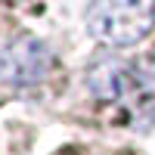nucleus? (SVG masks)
<instances>
[{"mask_svg":"<svg viewBox=\"0 0 155 155\" xmlns=\"http://www.w3.org/2000/svg\"><path fill=\"white\" fill-rule=\"evenodd\" d=\"M50 50L37 37H16L0 50V81L9 87H34L50 71Z\"/></svg>","mask_w":155,"mask_h":155,"instance_id":"obj_3","label":"nucleus"},{"mask_svg":"<svg viewBox=\"0 0 155 155\" xmlns=\"http://www.w3.org/2000/svg\"><path fill=\"white\" fill-rule=\"evenodd\" d=\"M155 25V0H93L87 31L109 47H130Z\"/></svg>","mask_w":155,"mask_h":155,"instance_id":"obj_1","label":"nucleus"},{"mask_svg":"<svg viewBox=\"0 0 155 155\" xmlns=\"http://www.w3.org/2000/svg\"><path fill=\"white\" fill-rule=\"evenodd\" d=\"M87 87L102 102H127L146 93V74L134 62L102 56L87 68Z\"/></svg>","mask_w":155,"mask_h":155,"instance_id":"obj_2","label":"nucleus"}]
</instances>
